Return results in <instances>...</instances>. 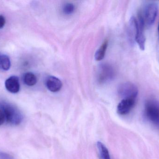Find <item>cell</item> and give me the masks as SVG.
Masks as SVG:
<instances>
[{
    "label": "cell",
    "mask_w": 159,
    "mask_h": 159,
    "mask_svg": "<svg viewBox=\"0 0 159 159\" xmlns=\"http://www.w3.org/2000/svg\"><path fill=\"white\" fill-rule=\"evenodd\" d=\"M0 159H15L9 154L0 152Z\"/></svg>",
    "instance_id": "obj_15"
},
{
    "label": "cell",
    "mask_w": 159,
    "mask_h": 159,
    "mask_svg": "<svg viewBox=\"0 0 159 159\" xmlns=\"http://www.w3.org/2000/svg\"><path fill=\"white\" fill-rule=\"evenodd\" d=\"M116 73L114 68L108 63L99 65L97 71V79L99 84L110 82L115 77Z\"/></svg>",
    "instance_id": "obj_2"
},
{
    "label": "cell",
    "mask_w": 159,
    "mask_h": 159,
    "mask_svg": "<svg viewBox=\"0 0 159 159\" xmlns=\"http://www.w3.org/2000/svg\"><path fill=\"white\" fill-rule=\"evenodd\" d=\"M118 92L120 96L123 99H136L138 93V88L133 83L125 82L119 86Z\"/></svg>",
    "instance_id": "obj_3"
},
{
    "label": "cell",
    "mask_w": 159,
    "mask_h": 159,
    "mask_svg": "<svg viewBox=\"0 0 159 159\" xmlns=\"http://www.w3.org/2000/svg\"><path fill=\"white\" fill-rule=\"evenodd\" d=\"M6 117L2 110H0V126L2 125L5 121Z\"/></svg>",
    "instance_id": "obj_16"
},
{
    "label": "cell",
    "mask_w": 159,
    "mask_h": 159,
    "mask_svg": "<svg viewBox=\"0 0 159 159\" xmlns=\"http://www.w3.org/2000/svg\"><path fill=\"white\" fill-rule=\"evenodd\" d=\"M136 102V99L127 98L123 99L119 103L117 107V112L120 115H125L130 112L134 107Z\"/></svg>",
    "instance_id": "obj_7"
},
{
    "label": "cell",
    "mask_w": 159,
    "mask_h": 159,
    "mask_svg": "<svg viewBox=\"0 0 159 159\" xmlns=\"http://www.w3.org/2000/svg\"><path fill=\"white\" fill-rule=\"evenodd\" d=\"M97 147L102 159H111L108 149L102 143L97 142Z\"/></svg>",
    "instance_id": "obj_12"
},
{
    "label": "cell",
    "mask_w": 159,
    "mask_h": 159,
    "mask_svg": "<svg viewBox=\"0 0 159 159\" xmlns=\"http://www.w3.org/2000/svg\"><path fill=\"white\" fill-rule=\"evenodd\" d=\"M3 111L7 122L14 125L20 124L22 117L18 109L11 105H7L4 107Z\"/></svg>",
    "instance_id": "obj_5"
},
{
    "label": "cell",
    "mask_w": 159,
    "mask_h": 159,
    "mask_svg": "<svg viewBox=\"0 0 159 159\" xmlns=\"http://www.w3.org/2000/svg\"><path fill=\"white\" fill-rule=\"evenodd\" d=\"M75 6L73 3H68L64 5L63 7V12L66 15H70L75 11Z\"/></svg>",
    "instance_id": "obj_14"
},
{
    "label": "cell",
    "mask_w": 159,
    "mask_h": 159,
    "mask_svg": "<svg viewBox=\"0 0 159 159\" xmlns=\"http://www.w3.org/2000/svg\"><path fill=\"white\" fill-rule=\"evenodd\" d=\"M158 12V5L156 2L148 4L144 9V12L142 14L144 22L148 25L154 24Z\"/></svg>",
    "instance_id": "obj_4"
},
{
    "label": "cell",
    "mask_w": 159,
    "mask_h": 159,
    "mask_svg": "<svg viewBox=\"0 0 159 159\" xmlns=\"http://www.w3.org/2000/svg\"><path fill=\"white\" fill-rule=\"evenodd\" d=\"M45 84L47 88L53 92L60 91L62 86L61 81L58 78L54 76L48 77L46 80Z\"/></svg>",
    "instance_id": "obj_9"
},
{
    "label": "cell",
    "mask_w": 159,
    "mask_h": 159,
    "mask_svg": "<svg viewBox=\"0 0 159 159\" xmlns=\"http://www.w3.org/2000/svg\"><path fill=\"white\" fill-rule=\"evenodd\" d=\"M158 31L159 38V23L158 25Z\"/></svg>",
    "instance_id": "obj_18"
},
{
    "label": "cell",
    "mask_w": 159,
    "mask_h": 159,
    "mask_svg": "<svg viewBox=\"0 0 159 159\" xmlns=\"http://www.w3.org/2000/svg\"><path fill=\"white\" fill-rule=\"evenodd\" d=\"M11 66L9 57L7 55L0 56V68L3 71H8Z\"/></svg>",
    "instance_id": "obj_13"
},
{
    "label": "cell",
    "mask_w": 159,
    "mask_h": 159,
    "mask_svg": "<svg viewBox=\"0 0 159 159\" xmlns=\"http://www.w3.org/2000/svg\"><path fill=\"white\" fill-rule=\"evenodd\" d=\"M6 23V20L4 17L0 15V29L3 28Z\"/></svg>",
    "instance_id": "obj_17"
},
{
    "label": "cell",
    "mask_w": 159,
    "mask_h": 159,
    "mask_svg": "<svg viewBox=\"0 0 159 159\" xmlns=\"http://www.w3.org/2000/svg\"><path fill=\"white\" fill-rule=\"evenodd\" d=\"M108 41L107 40H106L103 42L102 45L98 49V50L96 51L94 58L96 61H101L104 58L108 46Z\"/></svg>",
    "instance_id": "obj_10"
},
{
    "label": "cell",
    "mask_w": 159,
    "mask_h": 159,
    "mask_svg": "<svg viewBox=\"0 0 159 159\" xmlns=\"http://www.w3.org/2000/svg\"><path fill=\"white\" fill-rule=\"evenodd\" d=\"M37 77L32 72H27L23 76L24 83L30 87L34 86L37 83Z\"/></svg>",
    "instance_id": "obj_11"
},
{
    "label": "cell",
    "mask_w": 159,
    "mask_h": 159,
    "mask_svg": "<svg viewBox=\"0 0 159 159\" xmlns=\"http://www.w3.org/2000/svg\"><path fill=\"white\" fill-rule=\"evenodd\" d=\"M5 86L9 92L12 93H17L20 88L18 77L16 76H12L8 77L5 82Z\"/></svg>",
    "instance_id": "obj_8"
},
{
    "label": "cell",
    "mask_w": 159,
    "mask_h": 159,
    "mask_svg": "<svg viewBox=\"0 0 159 159\" xmlns=\"http://www.w3.org/2000/svg\"><path fill=\"white\" fill-rule=\"evenodd\" d=\"M145 22L141 14L139 15L136 26V32L135 35V42L138 44L139 48L142 50H144L145 48L146 38L144 34V27Z\"/></svg>",
    "instance_id": "obj_6"
},
{
    "label": "cell",
    "mask_w": 159,
    "mask_h": 159,
    "mask_svg": "<svg viewBox=\"0 0 159 159\" xmlns=\"http://www.w3.org/2000/svg\"><path fill=\"white\" fill-rule=\"evenodd\" d=\"M145 115L148 119L159 128V101L151 99L146 102Z\"/></svg>",
    "instance_id": "obj_1"
}]
</instances>
